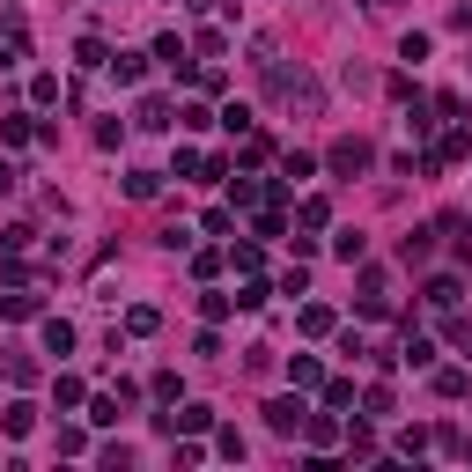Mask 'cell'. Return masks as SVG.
I'll list each match as a JSON object with an SVG mask.
<instances>
[{
  "instance_id": "obj_1",
  "label": "cell",
  "mask_w": 472,
  "mask_h": 472,
  "mask_svg": "<svg viewBox=\"0 0 472 472\" xmlns=\"http://www.w3.org/2000/svg\"><path fill=\"white\" fill-rule=\"evenodd\" d=\"M266 89H273V103L303 111V118H318V103H325V89H318L303 67H280V59H266Z\"/></svg>"
},
{
  "instance_id": "obj_2",
  "label": "cell",
  "mask_w": 472,
  "mask_h": 472,
  "mask_svg": "<svg viewBox=\"0 0 472 472\" xmlns=\"http://www.w3.org/2000/svg\"><path fill=\"white\" fill-rule=\"evenodd\" d=\"M369 162H377V148H369L362 133H339V141L325 148V170H332V177H362Z\"/></svg>"
},
{
  "instance_id": "obj_3",
  "label": "cell",
  "mask_w": 472,
  "mask_h": 472,
  "mask_svg": "<svg viewBox=\"0 0 472 472\" xmlns=\"http://www.w3.org/2000/svg\"><path fill=\"white\" fill-rule=\"evenodd\" d=\"M155 428H162V436H177V428H185V436H207V428H214V406L192 398V406H177V413H155Z\"/></svg>"
},
{
  "instance_id": "obj_4",
  "label": "cell",
  "mask_w": 472,
  "mask_h": 472,
  "mask_svg": "<svg viewBox=\"0 0 472 472\" xmlns=\"http://www.w3.org/2000/svg\"><path fill=\"white\" fill-rule=\"evenodd\" d=\"M303 413H310V406H303V391H288V398H273V406H266V428H273V436H303Z\"/></svg>"
},
{
  "instance_id": "obj_5",
  "label": "cell",
  "mask_w": 472,
  "mask_h": 472,
  "mask_svg": "<svg viewBox=\"0 0 472 472\" xmlns=\"http://www.w3.org/2000/svg\"><path fill=\"white\" fill-rule=\"evenodd\" d=\"M421 295H428L436 310H457V303H465V280H457V273H428V288H421Z\"/></svg>"
},
{
  "instance_id": "obj_6",
  "label": "cell",
  "mask_w": 472,
  "mask_h": 472,
  "mask_svg": "<svg viewBox=\"0 0 472 472\" xmlns=\"http://www.w3.org/2000/svg\"><path fill=\"white\" fill-rule=\"evenodd\" d=\"M303 443H310V450H332V443H339V421H332V406H325V413H303Z\"/></svg>"
},
{
  "instance_id": "obj_7",
  "label": "cell",
  "mask_w": 472,
  "mask_h": 472,
  "mask_svg": "<svg viewBox=\"0 0 472 472\" xmlns=\"http://www.w3.org/2000/svg\"><path fill=\"white\" fill-rule=\"evenodd\" d=\"M398 362H406V369H436V339H428V332H406V339H398Z\"/></svg>"
},
{
  "instance_id": "obj_8",
  "label": "cell",
  "mask_w": 472,
  "mask_h": 472,
  "mask_svg": "<svg viewBox=\"0 0 472 472\" xmlns=\"http://www.w3.org/2000/svg\"><path fill=\"white\" fill-rule=\"evenodd\" d=\"M37 141V118L30 111H8V118H0V148H30Z\"/></svg>"
},
{
  "instance_id": "obj_9",
  "label": "cell",
  "mask_w": 472,
  "mask_h": 472,
  "mask_svg": "<svg viewBox=\"0 0 472 472\" xmlns=\"http://www.w3.org/2000/svg\"><path fill=\"white\" fill-rule=\"evenodd\" d=\"M288 384L295 391H318L325 384V362H318V354H288Z\"/></svg>"
},
{
  "instance_id": "obj_10",
  "label": "cell",
  "mask_w": 472,
  "mask_h": 472,
  "mask_svg": "<svg viewBox=\"0 0 472 472\" xmlns=\"http://www.w3.org/2000/svg\"><path fill=\"white\" fill-rule=\"evenodd\" d=\"M133 126H148V133H170L177 118H170V103H162V96H141V103H133Z\"/></svg>"
},
{
  "instance_id": "obj_11",
  "label": "cell",
  "mask_w": 472,
  "mask_h": 472,
  "mask_svg": "<svg viewBox=\"0 0 472 472\" xmlns=\"http://www.w3.org/2000/svg\"><path fill=\"white\" fill-rule=\"evenodd\" d=\"M52 406H59V413H74V406H89V384L59 369V377H52Z\"/></svg>"
},
{
  "instance_id": "obj_12",
  "label": "cell",
  "mask_w": 472,
  "mask_h": 472,
  "mask_svg": "<svg viewBox=\"0 0 472 472\" xmlns=\"http://www.w3.org/2000/svg\"><path fill=\"white\" fill-rule=\"evenodd\" d=\"M295 325H303V339H332V332H339V318H332L325 303H303V318H295Z\"/></svg>"
},
{
  "instance_id": "obj_13",
  "label": "cell",
  "mask_w": 472,
  "mask_h": 472,
  "mask_svg": "<svg viewBox=\"0 0 472 472\" xmlns=\"http://www.w3.org/2000/svg\"><path fill=\"white\" fill-rule=\"evenodd\" d=\"M155 332H162V310L155 303H133L126 310V339H155Z\"/></svg>"
},
{
  "instance_id": "obj_14",
  "label": "cell",
  "mask_w": 472,
  "mask_h": 472,
  "mask_svg": "<svg viewBox=\"0 0 472 472\" xmlns=\"http://www.w3.org/2000/svg\"><path fill=\"white\" fill-rule=\"evenodd\" d=\"M280 177H288V185H310V177H318V155L288 148V155H280Z\"/></svg>"
},
{
  "instance_id": "obj_15",
  "label": "cell",
  "mask_w": 472,
  "mask_h": 472,
  "mask_svg": "<svg viewBox=\"0 0 472 472\" xmlns=\"http://www.w3.org/2000/svg\"><path fill=\"white\" fill-rule=\"evenodd\" d=\"M37 332H44V354H74V325L67 318H44Z\"/></svg>"
},
{
  "instance_id": "obj_16",
  "label": "cell",
  "mask_w": 472,
  "mask_h": 472,
  "mask_svg": "<svg viewBox=\"0 0 472 472\" xmlns=\"http://www.w3.org/2000/svg\"><path fill=\"white\" fill-rule=\"evenodd\" d=\"M103 74H118V82H126V89H133V82L148 74V59H141V52H111V67H103Z\"/></svg>"
},
{
  "instance_id": "obj_17",
  "label": "cell",
  "mask_w": 472,
  "mask_h": 472,
  "mask_svg": "<svg viewBox=\"0 0 472 472\" xmlns=\"http://www.w3.org/2000/svg\"><path fill=\"white\" fill-rule=\"evenodd\" d=\"M0 428H8V436H30V428H37V406H30V398H15L8 413H0Z\"/></svg>"
},
{
  "instance_id": "obj_18",
  "label": "cell",
  "mask_w": 472,
  "mask_h": 472,
  "mask_svg": "<svg viewBox=\"0 0 472 472\" xmlns=\"http://www.w3.org/2000/svg\"><path fill=\"white\" fill-rule=\"evenodd\" d=\"M162 192V170H126V200H155Z\"/></svg>"
},
{
  "instance_id": "obj_19",
  "label": "cell",
  "mask_w": 472,
  "mask_h": 472,
  "mask_svg": "<svg viewBox=\"0 0 472 472\" xmlns=\"http://www.w3.org/2000/svg\"><path fill=\"white\" fill-rule=\"evenodd\" d=\"M74 59H82L89 74H103V67H111V44H103V37H82V44H74Z\"/></svg>"
},
{
  "instance_id": "obj_20",
  "label": "cell",
  "mask_w": 472,
  "mask_h": 472,
  "mask_svg": "<svg viewBox=\"0 0 472 472\" xmlns=\"http://www.w3.org/2000/svg\"><path fill=\"white\" fill-rule=\"evenodd\" d=\"M266 155H273V141H266V133H259V126H251V133H244V148H236V162H244V170H259V162H266Z\"/></svg>"
},
{
  "instance_id": "obj_21",
  "label": "cell",
  "mask_w": 472,
  "mask_h": 472,
  "mask_svg": "<svg viewBox=\"0 0 472 472\" xmlns=\"http://www.w3.org/2000/svg\"><path fill=\"white\" fill-rule=\"evenodd\" d=\"M295 221H303V229H310V236H318V229H332V207H325V200H318V192H310V200H303V207H295Z\"/></svg>"
},
{
  "instance_id": "obj_22",
  "label": "cell",
  "mask_w": 472,
  "mask_h": 472,
  "mask_svg": "<svg viewBox=\"0 0 472 472\" xmlns=\"http://www.w3.org/2000/svg\"><path fill=\"white\" fill-rule=\"evenodd\" d=\"M148 391H155V406H177V398H185V384H177V369H155V377H148Z\"/></svg>"
},
{
  "instance_id": "obj_23",
  "label": "cell",
  "mask_w": 472,
  "mask_h": 472,
  "mask_svg": "<svg viewBox=\"0 0 472 472\" xmlns=\"http://www.w3.org/2000/svg\"><path fill=\"white\" fill-rule=\"evenodd\" d=\"M362 413H369V421H384V413H398V398H391V384H369V391H362Z\"/></svg>"
},
{
  "instance_id": "obj_24",
  "label": "cell",
  "mask_w": 472,
  "mask_h": 472,
  "mask_svg": "<svg viewBox=\"0 0 472 472\" xmlns=\"http://www.w3.org/2000/svg\"><path fill=\"white\" fill-rule=\"evenodd\" d=\"M259 200H266L259 177H229V207H259Z\"/></svg>"
},
{
  "instance_id": "obj_25",
  "label": "cell",
  "mask_w": 472,
  "mask_h": 472,
  "mask_svg": "<svg viewBox=\"0 0 472 472\" xmlns=\"http://www.w3.org/2000/svg\"><path fill=\"white\" fill-rule=\"evenodd\" d=\"M428 384H436V398H465V391H472V377H465V369H436Z\"/></svg>"
},
{
  "instance_id": "obj_26",
  "label": "cell",
  "mask_w": 472,
  "mask_h": 472,
  "mask_svg": "<svg viewBox=\"0 0 472 472\" xmlns=\"http://www.w3.org/2000/svg\"><path fill=\"white\" fill-rule=\"evenodd\" d=\"M266 295H273V288H266L259 273H244V288H236V310H266Z\"/></svg>"
},
{
  "instance_id": "obj_27",
  "label": "cell",
  "mask_w": 472,
  "mask_h": 472,
  "mask_svg": "<svg viewBox=\"0 0 472 472\" xmlns=\"http://www.w3.org/2000/svg\"><path fill=\"white\" fill-rule=\"evenodd\" d=\"M339 443H347V457H362V465H369V457H377V450H384V443H377V436H369V428H347V436H339Z\"/></svg>"
},
{
  "instance_id": "obj_28",
  "label": "cell",
  "mask_w": 472,
  "mask_h": 472,
  "mask_svg": "<svg viewBox=\"0 0 472 472\" xmlns=\"http://www.w3.org/2000/svg\"><path fill=\"white\" fill-rule=\"evenodd\" d=\"M251 126H259V118H251V103H229V111H221V133H236V141H244Z\"/></svg>"
},
{
  "instance_id": "obj_29",
  "label": "cell",
  "mask_w": 472,
  "mask_h": 472,
  "mask_svg": "<svg viewBox=\"0 0 472 472\" xmlns=\"http://www.w3.org/2000/svg\"><path fill=\"white\" fill-rule=\"evenodd\" d=\"M0 318H37V295L15 288V295H0Z\"/></svg>"
},
{
  "instance_id": "obj_30",
  "label": "cell",
  "mask_w": 472,
  "mask_h": 472,
  "mask_svg": "<svg viewBox=\"0 0 472 472\" xmlns=\"http://www.w3.org/2000/svg\"><path fill=\"white\" fill-rule=\"evenodd\" d=\"M318 391H325V406H332V413H347V406H354V384H347V377H325Z\"/></svg>"
},
{
  "instance_id": "obj_31",
  "label": "cell",
  "mask_w": 472,
  "mask_h": 472,
  "mask_svg": "<svg viewBox=\"0 0 472 472\" xmlns=\"http://www.w3.org/2000/svg\"><path fill=\"white\" fill-rule=\"evenodd\" d=\"M185 259H192V280H214V273H221V251H200V244H192Z\"/></svg>"
},
{
  "instance_id": "obj_32",
  "label": "cell",
  "mask_w": 472,
  "mask_h": 472,
  "mask_svg": "<svg viewBox=\"0 0 472 472\" xmlns=\"http://www.w3.org/2000/svg\"><path fill=\"white\" fill-rule=\"evenodd\" d=\"M398 59H413V67H421V59H428V30H406V37H398Z\"/></svg>"
},
{
  "instance_id": "obj_33",
  "label": "cell",
  "mask_w": 472,
  "mask_h": 472,
  "mask_svg": "<svg viewBox=\"0 0 472 472\" xmlns=\"http://www.w3.org/2000/svg\"><path fill=\"white\" fill-rule=\"evenodd\" d=\"M229 310H236V295H200V318H207V325H221Z\"/></svg>"
},
{
  "instance_id": "obj_34",
  "label": "cell",
  "mask_w": 472,
  "mask_h": 472,
  "mask_svg": "<svg viewBox=\"0 0 472 472\" xmlns=\"http://www.w3.org/2000/svg\"><path fill=\"white\" fill-rule=\"evenodd\" d=\"M89 421H96V428H111V421H118V391H103V398H89Z\"/></svg>"
},
{
  "instance_id": "obj_35",
  "label": "cell",
  "mask_w": 472,
  "mask_h": 472,
  "mask_svg": "<svg viewBox=\"0 0 472 472\" xmlns=\"http://www.w3.org/2000/svg\"><path fill=\"white\" fill-rule=\"evenodd\" d=\"M428 443H436V428H406V436H398V457H421Z\"/></svg>"
},
{
  "instance_id": "obj_36",
  "label": "cell",
  "mask_w": 472,
  "mask_h": 472,
  "mask_svg": "<svg viewBox=\"0 0 472 472\" xmlns=\"http://www.w3.org/2000/svg\"><path fill=\"white\" fill-rule=\"evenodd\" d=\"M30 103H59V74H30Z\"/></svg>"
},
{
  "instance_id": "obj_37",
  "label": "cell",
  "mask_w": 472,
  "mask_h": 472,
  "mask_svg": "<svg viewBox=\"0 0 472 472\" xmlns=\"http://www.w3.org/2000/svg\"><path fill=\"white\" fill-rule=\"evenodd\" d=\"M200 229H207V236H229V229H236V214H229V207H207V214H200Z\"/></svg>"
},
{
  "instance_id": "obj_38",
  "label": "cell",
  "mask_w": 472,
  "mask_h": 472,
  "mask_svg": "<svg viewBox=\"0 0 472 472\" xmlns=\"http://www.w3.org/2000/svg\"><path fill=\"white\" fill-rule=\"evenodd\" d=\"M229 266H236V273H259L266 259H259V244H236V251H229Z\"/></svg>"
},
{
  "instance_id": "obj_39",
  "label": "cell",
  "mask_w": 472,
  "mask_h": 472,
  "mask_svg": "<svg viewBox=\"0 0 472 472\" xmlns=\"http://www.w3.org/2000/svg\"><path fill=\"white\" fill-rule=\"evenodd\" d=\"M8 384H37V362H30V354H8Z\"/></svg>"
},
{
  "instance_id": "obj_40",
  "label": "cell",
  "mask_w": 472,
  "mask_h": 472,
  "mask_svg": "<svg viewBox=\"0 0 472 472\" xmlns=\"http://www.w3.org/2000/svg\"><path fill=\"white\" fill-rule=\"evenodd\" d=\"M443 339H450V347H472V318H457V310H450V325H443Z\"/></svg>"
},
{
  "instance_id": "obj_41",
  "label": "cell",
  "mask_w": 472,
  "mask_h": 472,
  "mask_svg": "<svg viewBox=\"0 0 472 472\" xmlns=\"http://www.w3.org/2000/svg\"><path fill=\"white\" fill-rule=\"evenodd\" d=\"M450 30H472V0H457V8H450Z\"/></svg>"
},
{
  "instance_id": "obj_42",
  "label": "cell",
  "mask_w": 472,
  "mask_h": 472,
  "mask_svg": "<svg viewBox=\"0 0 472 472\" xmlns=\"http://www.w3.org/2000/svg\"><path fill=\"white\" fill-rule=\"evenodd\" d=\"M15 192V162H0V200H8Z\"/></svg>"
},
{
  "instance_id": "obj_43",
  "label": "cell",
  "mask_w": 472,
  "mask_h": 472,
  "mask_svg": "<svg viewBox=\"0 0 472 472\" xmlns=\"http://www.w3.org/2000/svg\"><path fill=\"white\" fill-rule=\"evenodd\" d=\"M457 450H465V457H472V443H457Z\"/></svg>"
}]
</instances>
